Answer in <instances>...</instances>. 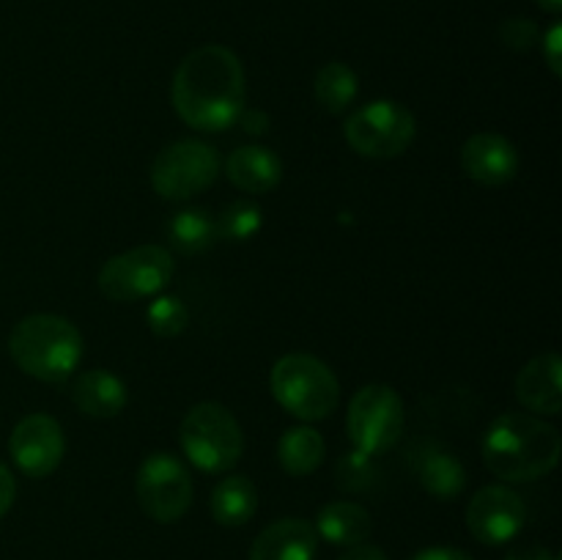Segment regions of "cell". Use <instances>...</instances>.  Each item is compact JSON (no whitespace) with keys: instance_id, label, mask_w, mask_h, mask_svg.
I'll use <instances>...</instances> for the list:
<instances>
[{"instance_id":"cell-1","label":"cell","mask_w":562,"mask_h":560,"mask_svg":"<svg viewBox=\"0 0 562 560\" xmlns=\"http://www.w3.org/2000/svg\"><path fill=\"white\" fill-rule=\"evenodd\" d=\"M170 99L187 126L198 132H225L247 108L245 66L234 49L203 44L181 58Z\"/></svg>"},{"instance_id":"cell-25","label":"cell","mask_w":562,"mask_h":560,"mask_svg":"<svg viewBox=\"0 0 562 560\" xmlns=\"http://www.w3.org/2000/svg\"><path fill=\"white\" fill-rule=\"evenodd\" d=\"M146 324L157 338H176L190 324V311L176 294H157L146 307Z\"/></svg>"},{"instance_id":"cell-26","label":"cell","mask_w":562,"mask_h":560,"mask_svg":"<svg viewBox=\"0 0 562 560\" xmlns=\"http://www.w3.org/2000/svg\"><path fill=\"white\" fill-rule=\"evenodd\" d=\"M379 467L376 456L362 453V450H349L338 459L335 464V483H338L344 492H368V489L376 483Z\"/></svg>"},{"instance_id":"cell-27","label":"cell","mask_w":562,"mask_h":560,"mask_svg":"<svg viewBox=\"0 0 562 560\" xmlns=\"http://www.w3.org/2000/svg\"><path fill=\"white\" fill-rule=\"evenodd\" d=\"M499 42L514 53H530L532 47L541 44V31L532 20L527 16H510L499 25Z\"/></svg>"},{"instance_id":"cell-18","label":"cell","mask_w":562,"mask_h":560,"mask_svg":"<svg viewBox=\"0 0 562 560\" xmlns=\"http://www.w3.org/2000/svg\"><path fill=\"white\" fill-rule=\"evenodd\" d=\"M313 527H316L318 538H324L327 544L349 549L357 544H366V538L373 530V522L366 505L351 503V500H333L318 511Z\"/></svg>"},{"instance_id":"cell-22","label":"cell","mask_w":562,"mask_h":560,"mask_svg":"<svg viewBox=\"0 0 562 560\" xmlns=\"http://www.w3.org/2000/svg\"><path fill=\"white\" fill-rule=\"evenodd\" d=\"M327 445L313 426H291L278 439V461L289 475L305 478L322 467Z\"/></svg>"},{"instance_id":"cell-14","label":"cell","mask_w":562,"mask_h":560,"mask_svg":"<svg viewBox=\"0 0 562 560\" xmlns=\"http://www.w3.org/2000/svg\"><path fill=\"white\" fill-rule=\"evenodd\" d=\"M562 360L558 351H543L532 357L516 377V399L536 415L554 417L562 412Z\"/></svg>"},{"instance_id":"cell-24","label":"cell","mask_w":562,"mask_h":560,"mask_svg":"<svg viewBox=\"0 0 562 560\" xmlns=\"http://www.w3.org/2000/svg\"><path fill=\"white\" fill-rule=\"evenodd\" d=\"M217 223V239L247 242L261 231L263 209L256 201H234L214 217Z\"/></svg>"},{"instance_id":"cell-33","label":"cell","mask_w":562,"mask_h":560,"mask_svg":"<svg viewBox=\"0 0 562 560\" xmlns=\"http://www.w3.org/2000/svg\"><path fill=\"white\" fill-rule=\"evenodd\" d=\"M338 560H387V555L373 544H357V547L346 549Z\"/></svg>"},{"instance_id":"cell-3","label":"cell","mask_w":562,"mask_h":560,"mask_svg":"<svg viewBox=\"0 0 562 560\" xmlns=\"http://www.w3.org/2000/svg\"><path fill=\"white\" fill-rule=\"evenodd\" d=\"M82 333L64 316L31 313L9 335V355L22 373L38 382L60 384L82 360Z\"/></svg>"},{"instance_id":"cell-10","label":"cell","mask_w":562,"mask_h":560,"mask_svg":"<svg viewBox=\"0 0 562 560\" xmlns=\"http://www.w3.org/2000/svg\"><path fill=\"white\" fill-rule=\"evenodd\" d=\"M220 154L203 141H176L151 163V187L165 201H190L217 181Z\"/></svg>"},{"instance_id":"cell-21","label":"cell","mask_w":562,"mask_h":560,"mask_svg":"<svg viewBox=\"0 0 562 560\" xmlns=\"http://www.w3.org/2000/svg\"><path fill=\"white\" fill-rule=\"evenodd\" d=\"M165 234H168L170 247L184 256H195V253L209 250L217 242V223H214L212 212L203 206H187L170 214L165 223Z\"/></svg>"},{"instance_id":"cell-7","label":"cell","mask_w":562,"mask_h":560,"mask_svg":"<svg viewBox=\"0 0 562 560\" xmlns=\"http://www.w3.org/2000/svg\"><path fill=\"white\" fill-rule=\"evenodd\" d=\"M176 264L162 245H137L115 253L99 269V291L113 302L157 296L173 280Z\"/></svg>"},{"instance_id":"cell-4","label":"cell","mask_w":562,"mask_h":560,"mask_svg":"<svg viewBox=\"0 0 562 560\" xmlns=\"http://www.w3.org/2000/svg\"><path fill=\"white\" fill-rule=\"evenodd\" d=\"M269 390L289 415L305 423L327 421L340 404V384L333 368L305 351H294L274 362Z\"/></svg>"},{"instance_id":"cell-5","label":"cell","mask_w":562,"mask_h":560,"mask_svg":"<svg viewBox=\"0 0 562 560\" xmlns=\"http://www.w3.org/2000/svg\"><path fill=\"white\" fill-rule=\"evenodd\" d=\"M179 443L190 464L201 472H228L245 453V432L228 406L201 401L184 415Z\"/></svg>"},{"instance_id":"cell-8","label":"cell","mask_w":562,"mask_h":560,"mask_svg":"<svg viewBox=\"0 0 562 560\" xmlns=\"http://www.w3.org/2000/svg\"><path fill=\"white\" fill-rule=\"evenodd\" d=\"M406 410L398 390L390 384H366L357 390L346 410V432L362 453H387L404 434Z\"/></svg>"},{"instance_id":"cell-29","label":"cell","mask_w":562,"mask_h":560,"mask_svg":"<svg viewBox=\"0 0 562 560\" xmlns=\"http://www.w3.org/2000/svg\"><path fill=\"white\" fill-rule=\"evenodd\" d=\"M236 124H241V130L247 135H267L272 121H269V115L261 108H245L239 113V119H236Z\"/></svg>"},{"instance_id":"cell-23","label":"cell","mask_w":562,"mask_h":560,"mask_svg":"<svg viewBox=\"0 0 562 560\" xmlns=\"http://www.w3.org/2000/svg\"><path fill=\"white\" fill-rule=\"evenodd\" d=\"M313 93H316V102L327 113L344 115L355 104L357 93H360V80H357L355 69L346 66L344 60H329L316 71Z\"/></svg>"},{"instance_id":"cell-9","label":"cell","mask_w":562,"mask_h":560,"mask_svg":"<svg viewBox=\"0 0 562 560\" xmlns=\"http://www.w3.org/2000/svg\"><path fill=\"white\" fill-rule=\"evenodd\" d=\"M137 505L148 519L159 525H173L192 505V475L179 456L168 450H154L137 467L135 478Z\"/></svg>"},{"instance_id":"cell-28","label":"cell","mask_w":562,"mask_h":560,"mask_svg":"<svg viewBox=\"0 0 562 560\" xmlns=\"http://www.w3.org/2000/svg\"><path fill=\"white\" fill-rule=\"evenodd\" d=\"M541 49H543V58H547L549 71L554 77H562V25L554 22L547 33L541 36Z\"/></svg>"},{"instance_id":"cell-17","label":"cell","mask_w":562,"mask_h":560,"mask_svg":"<svg viewBox=\"0 0 562 560\" xmlns=\"http://www.w3.org/2000/svg\"><path fill=\"white\" fill-rule=\"evenodd\" d=\"M225 176L250 195H267L283 179V163L267 146H239L225 159Z\"/></svg>"},{"instance_id":"cell-30","label":"cell","mask_w":562,"mask_h":560,"mask_svg":"<svg viewBox=\"0 0 562 560\" xmlns=\"http://www.w3.org/2000/svg\"><path fill=\"white\" fill-rule=\"evenodd\" d=\"M14 497H16V481H14V475H11L9 467L0 461V519H3V516L11 511Z\"/></svg>"},{"instance_id":"cell-16","label":"cell","mask_w":562,"mask_h":560,"mask_svg":"<svg viewBox=\"0 0 562 560\" xmlns=\"http://www.w3.org/2000/svg\"><path fill=\"white\" fill-rule=\"evenodd\" d=\"M130 393H126L124 379L115 373L104 371V368H93V371H82L80 377L71 382V404L93 421H110L124 412Z\"/></svg>"},{"instance_id":"cell-2","label":"cell","mask_w":562,"mask_h":560,"mask_svg":"<svg viewBox=\"0 0 562 560\" xmlns=\"http://www.w3.org/2000/svg\"><path fill=\"white\" fill-rule=\"evenodd\" d=\"M562 439L552 423L530 412H505L483 437V461L505 483H532L560 464Z\"/></svg>"},{"instance_id":"cell-34","label":"cell","mask_w":562,"mask_h":560,"mask_svg":"<svg viewBox=\"0 0 562 560\" xmlns=\"http://www.w3.org/2000/svg\"><path fill=\"white\" fill-rule=\"evenodd\" d=\"M538 5H541L543 11H549V14H560L562 11V0H536Z\"/></svg>"},{"instance_id":"cell-15","label":"cell","mask_w":562,"mask_h":560,"mask_svg":"<svg viewBox=\"0 0 562 560\" xmlns=\"http://www.w3.org/2000/svg\"><path fill=\"white\" fill-rule=\"evenodd\" d=\"M318 533L313 522L285 516L256 536L247 560H316Z\"/></svg>"},{"instance_id":"cell-12","label":"cell","mask_w":562,"mask_h":560,"mask_svg":"<svg viewBox=\"0 0 562 560\" xmlns=\"http://www.w3.org/2000/svg\"><path fill=\"white\" fill-rule=\"evenodd\" d=\"M9 453L16 470L27 478H47L60 467L66 453L64 428L44 412L25 415L9 437Z\"/></svg>"},{"instance_id":"cell-11","label":"cell","mask_w":562,"mask_h":560,"mask_svg":"<svg viewBox=\"0 0 562 560\" xmlns=\"http://www.w3.org/2000/svg\"><path fill=\"white\" fill-rule=\"evenodd\" d=\"M527 522V505L510 486H492L477 489L475 497L467 505V530L472 538L486 547H503L514 541Z\"/></svg>"},{"instance_id":"cell-13","label":"cell","mask_w":562,"mask_h":560,"mask_svg":"<svg viewBox=\"0 0 562 560\" xmlns=\"http://www.w3.org/2000/svg\"><path fill=\"white\" fill-rule=\"evenodd\" d=\"M519 152L514 143L497 132H477L461 146V168L475 184L503 187L519 173Z\"/></svg>"},{"instance_id":"cell-31","label":"cell","mask_w":562,"mask_h":560,"mask_svg":"<svg viewBox=\"0 0 562 560\" xmlns=\"http://www.w3.org/2000/svg\"><path fill=\"white\" fill-rule=\"evenodd\" d=\"M505 560H558V555L543 547V544H519V547L505 555Z\"/></svg>"},{"instance_id":"cell-19","label":"cell","mask_w":562,"mask_h":560,"mask_svg":"<svg viewBox=\"0 0 562 560\" xmlns=\"http://www.w3.org/2000/svg\"><path fill=\"white\" fill-rule=\"evenodd\" d=\"M417 481L431 497L456 500L467 489V470L453 450L428 445L417 461Z\"/></svg>"},{"instance_id":"cell-32","label":"cell","mask_w":562,"mask_h":560,"mask_svg":"<svg viewBox=\"0 0 562 560\" xmlns=\"http://www.w3.org/2000/svg\"><path fill=\"white\" fill-rule=\"evenodd\" d=\"M412 560H475L464 552V549L453 547H428L423 552H417Z\"/></svg>"},{"instance_id":"cell-20","label":"cell","mask_w":562,"mask_h":560,"mask_svg":"<svg viewBox=\"0 0 562 560\" xmlns=\"http://www.w3.org/2000/svg\"><path fill=\"white\" fill-rule=\"evenodd\" d=\"M212 519L223 527H241L256 516L258 489L247 475H225L214 483L209 497Z\"/></svg>"},{"instance_id":"cell-6","label":"cell","mask_w":562,"mask_h":560,"mask_svg":"<svg viewBox=\"0 0 562 560\" xmlns=\"http://www.w3.org/2000/svg\"><path fill=\"white\" fill-rule=\"evenodd\" d=\"M417 121L395 99H373L346 119L344 137L351 152L368 159L401 157L415 143Z\"/></svg>"}]
</instances>
